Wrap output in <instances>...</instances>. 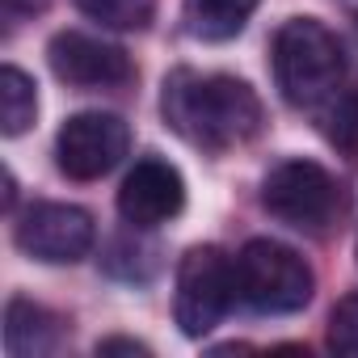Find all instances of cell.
Instances as JSON below:
<instances>
[{
    "label": "cell",
    "mask_w": 358,
    "mask_h": 358,
    "mask_svg": "<svg viewBox=\"0 0 358 358\" xmlns=\"http://www.w3.org/2000/svg\"><path fill=\"white\" fill-rule=\"evenodd\" d=\"M164 122L190 139L194 148L207 152H224L236 143H249L262 131V101L257 93L224 72H190V68H177L164 80V97H160Z\"/></svg>",
    "instance_id": "obj_1"
},
{
    "label": "cell",
    "mask_w": 358,
    "mask_h": 358,
    "mask_svg": "<svg viewBox=\"0 0 358 358\" xmlns=\"http://www.w3.org/2000/svg\"><path fill=\"white\" fill-rule=\"evenodd\" d=\"M38 118V89L22 68H0V131L9 139L30 131Z\"/></svg>",
    "instance_id": "obj_13"
},
{
    "label": "cell",
    "mask_w": 358,
    "mask_h": 358,
    "mask_svg": "<svg viewBox=\"0 0 358 358\" xmlns=\"http://www.w3.org/2000/svg\"><path fill=\"white\" fill-rule=\"evenodd\" d=\"M329 345L358 358V295H345L329 316Z\"/></svg>",
    "instance_id": "obj_15"
},
{
    "label": "cell",
    "mask_w": 358,
    "mask_h": 358,
    "mask_svg": "<svg viewBox=\"0 0 358 358\" xmlns=\"http://www.w3.org/2000/svg\"><path fill=\"white\" fill-rule=\"evenodd\" d=\"M262 207L303 232H320L333 224V215L341 211V190L329 177L324 164L316 160H282L266 173L262 182Z\"/></svg>",
    "instance_id": "obj_4"
},
{
    "label": "cell",
    "mask_w": 358,
    "mask_h": 358,
    "mask_svg": "<svg viewBox=\"0 0 358 358\" xmlns=\"http://www.w3.org/2000/svg\"><path fill=\"white\" fill-rule=\"evenodd\" d=\"M232 295H236V266L228 262V253L215 245H194L177 266L173 316L186 337H207L224 320Z\"/></svg>",
    "instance_id": "obj_5"
},
{
    "label": "cell",
    "mask_w": 358,
    "mask_h": 358,
    "mask_svg": "<svg viewBox=\"0 0 358 358\" xmlns=\"http://www.w3.org/2000/svg\"><path fill=\"white\" fill-rule=\"evenodd\" d=\"M127 148H131L127 122L118 114H101V110L72 114L55 135L59 169L72 182H97V177H106L127 156Z\"/></svg>",
    "instance_id": "obj_6"
},
{
    "label": "cell",
    "mask_w": 358,
    "mask_h": 358,
    "mask_svg": "<svg viewBox=\"0 0 358 358\" xmlns=\"http://www.w3.org/2000/svg\"><path fill=\"white\" fill-rule=\"evenodd\" d=\"M316 122H320V135H324L345 160H358V85H341V89L316 110Z\"/></svg>",
    "instance_id": "obj_12"
},
{
    "label": "cell",
    "mask_w": 358,
    "mask_h": 358,
    "mask_svg": "<svg viewBox=\"0 0 358 358\" xmlns=\"http://www.w3.org/2000/svg\"><path fill=\"white\" fill-rule=\"evenodd\" d=\"M262 0H186V30L203 43H228L245 30V22L253 17V9Z\"/></svg>",
    "instance_id": "obj_11"
},
{
    "label": "cell",
    "mask_w": 358,
    "mask_h": 358,
    "mask_svg": "<svg viewBox=\"0 0 358 358\" xmlns=\"http://www.w3.org/2000/svg\"><path fill=\"white\" fill-rule=\"evenodd\" d=\"M236 291L253 312L287 316V312L308 308L316 278H312V266L295 249L278 241H249L236 257Z\"/></svg>",
    "instance_id": "obj_3"
},
{
    "label": "cell",
    "mask_w": 358,
    "mask_h": 358,
    "mask_svg": "<svg viewBox=\"0 0 358 358\" xmlns=\"http://www.w3.org/2000/svg\"><path fill=\"white\" fill-rule=\"evenodd\" d=\"M93 215L68 203H38L17 224V249L47 266H72L93 249Z\"/></svg>",
    "instance_id": "obj_7"
},
{
    "label": "cell",
    "mask_w": 358,
    "mask_h": 358,
    "mask_svg": "<svg viewBox=\"0 0 358 358\" xmlns=\"http://www.w3.org/2000/svg\"><path fill=\"white\" fill-rule=\"evenodd\" d=\"M64 341V320L34 303V299H9L5 308V350L13 358H43V354H55Z\"/></svg>",
    "instance_id": "obj_10"
},
{
    "label": "cell",
    "mask_w": 358,
    "mask_h": 358,
    "mask_svg": "<svg viewBox=\"0 0 358 358\" xmlns=\"http://www.w3.org/2000/svg\"><path fill=\"white\" fill-rule=\"evenodd\" d=\"M186 207V182L169 160H139L127 182L118 190V215L131 224V228H156V224H169L173 215H182Z\"/></svg>",
    "instance_id": "obj_9"
},
{
    "label": "cell",
    "mask_w": 358,
    "mask_h": 358,
    "mask_svg": "<svg viewBox=\"0 0 358 358\" xmlns=\"http://www.w3.org/2000/svg\"><path fill=\"white\" fill-rule=\"evenodd\" d=\"M274 80L295 110H320L345 85L341 43L316 17H291L274 34Z\"/></svg>",
    "instance_id": "obj_2"
},
{
    "label": "cell",
    "mask_w": 358,
    "mask_h": 358,
    "mask_svg": "<svg viewBox=\"0 0 358 358\" xmlns=\"http://www.w3.org/2000/svg\"><path fill=\"white\" fill-rule=\"evenodd\" d=\"M97 354H148V345L127 341V337H110V341H101V345H97Z\"/></svg>",
    "instance_id": "obj_16"
},
{
    "label": "cell",
    "mask_w": 358,
    "mask_h": 358,
    "mask_svg": "<svg viewBox=\"0 0 358 358\" xmlns=\"http://www.w3.org/2000/svg\"><path fill=\"white\" fill-rule=\"evenodd\" d=\"M76 9L110 30H148L156 17V0H76Z\"/></svg>",
    "instance_id": "obj_14"
},
{
    "label": "cell",
    "mask_w": 358,
    "mask_h": 358,
    "mask_svg": "<svg viewBox=\"0 0 358 358\" xmlns=\"http://www.w3.org/2000/svg\"><path fill=\"white\" fill-rule=\"evenodd\" d=\"M47 59L64 85H80V89H114V85H127L135 76L122 47L101 43V38L80 34V30L55 34L47 47Z\"/></svg>",
    "instance_id": "obj_8"
}]
</instances>
